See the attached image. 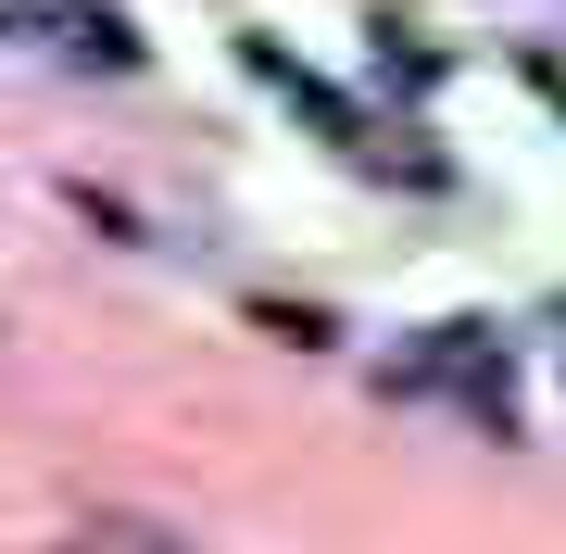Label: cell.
I'll list each match as a JSON object with an SVG mask.
<instances>
[{
	"mask_svg": "<svg viewBox=\"0 0 566 554\" xmlns=\"http://www.w3.org/2000/svg\"><path fill=\"white\" fill-rule=\"evenodd\" d=\"M63 39H76L88 63H139V39H126V13H63Z\"/></svg>",
	"mask_w": 566,
	"mask_h": 554,
	"instance_id": "1",
	"label": "cell"
},
{
	"mask_svg": "<svg viewBox=\"0 0 566 554\" xmlns=\"http://www.w3.org/2000/svg\"><path fill=\"white\" fill-rule=\"evenodd\" d=\"M102 542H114V554H202L189 530H151V516H102Z\"/></svg>",
	"mask_w": 566,
	"mask_h": 554,
	"instance_id": "2",
	"label": "cell"
},
{
	"mask_svg": "<svg viewBox=\"0 0 566 554\" xmlns=\"http://www.w3.org/2000/svg\"><path fill=\"white\" fill-rule=\"evenodd\" d=\"M13 13H25V0H0V25H13Z\"/></svg>",
	"mask_w": 566,
	"mask_h": 554,
	"instance_id": "3",
	"label": "cell"
}]
</instances>
